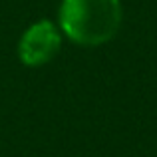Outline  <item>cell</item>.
I'll return each instance as SVG.
<instances>
[{"label":"cell","instance_id":"1","mask_svg":"<svg viewBox=\"0 0 157 157\" xmlns=\"http://www.w3.org/2000/svg\"><path fill=\"white\" fill-rule=\"evenodd\" d=\"M121 26L119 0H62L60 28L80 46H101Z\"/></svg>","mask_w":157,"mask_h":157},{"label":"cell","instance_id":"2","mask_svg":"<svg viewBox=\"0 0 157 157\" xmlns=\"http://www.w3.org/2000/svg\"><path fill=\"white\" fill-rule=\"evenodd\" d=\"M62 46V34L50 20H40L32 24L22 34L18 44V56L22 64L38 68L56 58Z\"/></svg>","mask_w":157,"mask_h":157}]
</instances>
